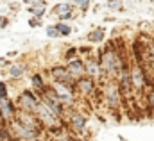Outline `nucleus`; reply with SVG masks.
<instances>
[{"mask_svg": "<svg viewBox=\"0 0 154 141\" xmlns=\"http://www.w3.org/2000/svg\"><path fill=\"white\" fill-rule=\"evenodd\" d=\"M0 112H2V116L4 118H11L13 116V112H14V109H13V104H11V100H2L0 102Z\"/></svg>", "mask_w": 154, "mask_h": 141, "instance_id": "nucleus-15", "label": "nucleus"}, {"mask_svg": "<svg viewBox=\"0 0 154 141\" xmlns=\"http://www.w3.org/2000/svg\"><path fill=\"white\" fill-rule=\"evenodd\" d=\"M70 123H72V129H74V130L81 132V130H84V127H86V118H84L81 112H74Z\"/></svg>", "mask_w": 154, "mask_h": 141, "instance_id": "nucleus-13", "label": "nucleus"}, {"mask_svg": "<svg viewBox=\"0 0 154 141\" xmlns=\"http://www.w3.org/2000/svg\"><path fill=\"white\" fill-rule=\"evenodd\" d=\"M50 73H52V77H54V80H56V82L74 86V79H72V75L68 73L66 66H56V68H52Z\"/></svg>", "mask_w": 154, "mask_h": 141, "instance_id": "nucleus-7", "label": "nucleus"}, {"mask_svg": "<svg viewBox=\"0 0 154 141\" xmlns=\"http://www.w3.org/2000/svg\"><path fill=\"white\" fill-rule=\"evenodd\" d=\"M25 2H27V4H34L36 0H25Z\"/></svg>", "mask_w": 154, "mask_h": 141, "instance_id": "nucleus-27", "label": "nucleus"}, {"mask_svg": "<svg viewBox=\"0 0 154 141\" xmlns=\"http://www.w3.org/2000/svg\"><path fill=\"white\" fill-rule=\"evenodd\" d=\"M20 107H22V111L23 112H31V114H34V111H36V107H38V97L32 93V91H23L22 95H20Z\"/></svg>", "mask_w": 154, "mask_h": 141, "instance_id": "nucleus-5", "label": "nucleus"}, {"mask_svg": "<svg viewBox=\"0 0 154 141\" xmlns=\"http://www.w3.org/2000/svg\"><path fill=\"white\" fill-rule=\"evenodd\" d=\"M129 80H131V88L134 89H142L145 86V73L140 66H134L129 71Z\"/></svg>", "mask_w": 154, "mask_h": 141, "instance_id": "nucleus-8", "label": "nucleus"}, {"mask_svg": "<svg viewBox=\"0 0 154 141\" xmlns=\"http://www.w3.org/2000/svg\"><path fill=\"white\" fill-rule=\"evenodd\" d=\"M52 89H54V93H56L57 100H59L63 106H70V104H74V86L56 82Z\"/></svg>", "mask_w": 154, "mask_h": 141, "instance_id": "nucleus-3", "label": "nucleus"}, {"mask_svg": "<svg viewBox=\"0 0 154 141\" xmlns=\"http://www.w3.org/2000/svg\"><path fill=\"white\" fill-rule=\"evenodd\" d=\"M31 13H32L34 16L41 18L43 13H45V2H43V0H36V2L32 4V7H31Z\"/></svg>", "mask_w": 154, "mask_h": 141, "instance_id": "nucleus-16", "label": "nucleus"}, {"mask_svg": "<svg viewBox=\"0 0 154 141\" xmlns=\"http://www.w3.org/2000/svg\"><path fill=\"white\" fill-rule=\"evenodd\" d=\"M106 102L109 107H118L120 104V89L116 84H109L108 91H106Z\"/></svg>", "mask_w": 154, "mask_h": 141, "instance_id": "nucleus-10", "label": "nucleus"}, {"mask_svg": "<svg viewBox=\"0 0 154 141\" xmlns=\"http://www.w3.org/2000/svg\"><path fill=\"white\" fill-rule=\"evenodd\" d=\"M122 59H120V56L113 52L111 48H108L106 52H104V56H102V64H100V70H104L108 75H113L116 71L122 70Z\"/></svg>", "mask_w": 154, "mask_h": 141, "instance_id": "nucleus-1", "label": "nucleus"}, {"mask_svg": "<svg viewBox=\"0 0 154 141\" xmlns=\"http://www.w3.org/2000/svg\"><path fill=\"white\" fill-rule=\"evenodd\" d=\"M66 70L72 75V79H81V77H84V73H86V71H84V63L79 61V59H72V61L68 63Z\"/></svg>", "mask_w": 154, "mask_h": 141, "instance_id": "nucleus-11", "label": "nucleus"}, {"mask_svg": "<svg viewBox=\"0 0 154 141\" xmlns=\"http://www.w3.org/2000/svg\"><path fill=\"white\" fill-rule=\"evenodd\" d=\"M43 91H45V98H43V102L50 107V109H52V112L59 118V116L63 114V104L57 100V97H56L54 89H47V88H45Z\"/></svg>", "mask_w": 154, "mask_h": 141, "instance_id": "nucleus-6", "label": "nucleus"}, {"mask_svg": "<svg viewBox=\"0 0 154 141\" xmlns=\"http://www.w3.org/2000/svg\"><path fill=\"white\" fill-rule=\"evenodd\" d=\"M108 7H111V9H120V7H122V2H120V0H109V2H108Z\"/></svg>", "mask_w": 154, "mask_h": 141, "instance_id": "nucleus-23", "label": "nucleus"}, {"mask_svg": "<svg viewBox=\"0 0 154 141\" xmlns=\"http://www.w3.org/2000/svg\"><path fill=\"white\" fill-rule=\"evenodd\" d=\"M147 106L154 109V89H151V91L147 93Z\"/></svg>", "mask_w": 154, "mask_h": 141, "instance_id": "nucleus-22", "label": "nucleus"}, {"mask_svg": "<svg viewBox=\"0 0 154 141\" xmlns=\"http://www.w3.org/2000/svg\"><path fill=\"white\" fill-rule=\"evenodd\" d=\"M75 88L81 95H91L95 89V80L91 77H81V79H77Z\"/></svg>", "mask_w": 154, "mask_h": 141, "instance_id": "nucleus-9", "label": "nucleus"}, {"mask_svg": "<svg viewBox=\"0 0 154 141\" xmlns=\"http://www.w3.org/2000/svg\"><path fill=\"white\" fill-rule=\"evenodd\" d=\"M84 71L93 79V77H97V75L100 73V64H99L95 59H88V61L84 63Z\"/></svg>", "mask_w": 154, "mask_h": 141, "instance_id": "nucleus-14", "label": "nucleus"}, {"mask_svg": "<svg viewBox=\"0 0 154 141\" xmlns=\"http://www.w3.org/2000/svg\"><path fill=\"white\" fill-rule=\"evenodd\" d=\"M56 29H57L59 36H68L70 32H72V29H70L66 23H59V25H56Z\"/></svg>", "mask_w": 154, "mask_h": 141, "instance_id": "nucleus-20", "label": "nucleus"}, {"mask_svg": "<svg viewBox=\"0 0 154 141\" xmlns=\"http://www.w3.org/2000/svg\"><path fill=\"white\" fill-rule=\"evenodd\" d=\"M34 116L38 118L39 123L45 125V127H56V125H57V116L52 112V109L47 106L43 100L38 102V107H36V111H34Z\"/></svg>", "mask_w": 154, "mask_h": 141, "instance_id": "nucleus-2", "label": "nucleus"}, {"mask_svg": "<svg viewBox=\"0 0 154 141\" xmlns=\"http://www.w3.org/2000/svg\"><path fill=\"white\" fill-rule=\"evenodd\" d=\"M32 86H34L36 89H39V91H43V89H45V84H43V80H41V77H39L38 73H36V75H32Z\"/></svg>", "mask_w": 154, "mask_h": 141, "instance_id": "nucleus-19", "label": "nucleus"}, {"mask_svg": "<svg viewBox=\"0 0 154 141\" xmlns=\"http://www.w3.org/2000/svg\"><path fill=\"white\" fill-rule=\"evenodd\" d=\"M47 34L50 36V38H57L59 32H57V29H56V27H48V29H47Z\"/></svg>", "mask_w": 154, "mask_h": 141, "instance_id": "nucleus-24", "label": "nucleus"}, {"mask_svg": "<svg viewBox=\"0 0 154 141\" xmlns=\"http://www.w3.org/2000/svg\"><path fill=\"white\" fill-rule=\"evenodd\" d=\"M75 4L81 7V9H86V7H88V4H90V0H75Z\"/></svg>", "mask_w": 154, "mask_h": 141, "instance_id": "nucleus-25", "label": "nucleus"}, {"mask_svg": "<svg viewBox=\"0 0 154 141\" xmlns=\"http://www.w3.org/2000/svg\"><path fill=\"white\" fill-rule=\"evenodd\" d=\"M29 141H41V140H38V138H34V140H29Z\"/></svg>", "mask_w": 154, "mask_h": 141, "instance_id": "nucleus-28", "label": "nucleus"}, {"mask_svg": "<svg viewBox=\"0 0 154 141\" xmlns=\"http://www.w3.org/2000/svg\"><path fill=\"white\" fill-rule=\"evenodd\" d=\"M38 130H39V129L29 127V125H23V123H20L18 120H16V122H14V125H13V132H14V136H16V138H20L22 141H29V140L38 138Z\"/></svg>", "mask_w": 154, "mask_h": 141, "instance_id": "nucleus-4", "label": "nucleus"}, {"mask_svg": "<svg viewBox=\"0 0 154 141\" xmlns=\"http://www.w3.org/2000/svg\"><path fill=\"white\" fill-rule=\"evenodd\" d=\"M5 98H7V88H5L4 82H0V102L5 100Z\"/></svg>", "mask_w": 154, "mask_h": 141, "instance_id": "nucleus-21", "label": "nucleus"}, {"mask_svg": "<svg viewBox=\"0 0 154 141\" xmlns=\"http://www.w3.org/2000/svg\"><path fill=\"white\" fill-rule=\"evenodd\" d=\"M52 13H54L56 16H59L61 20H70V18L74 16V13H72V7H70L68 4H57V5L52 9Z\"/></svg>", "mask_w": 154, "mask_h": 141, "instance_id": "nucleus-12", "label": "nucleus"}, {"mask_svg": "<svg viewBox=\"0 0 154 141\" xmlns=\"http://www.w3.org/2000/svg\"><path fill=\"white\" fill-rule=\"evenodd\" d=\"M9 75H11L13 79L22 77V75H23V66H22V64H13V66L9 68Z\"/></svg>", "mask_w": 154, "mask_h": 141, "instance_id": "nucleus-18", "label": "nucleus"}, {"mask_svg": "<svg viewBox=\"0 0 154 141\" xmlns=\"http://www.w3.org/2000/svg\"><path fill=\"white\" fill-rule=\"evenodd\" d=\"M88 39H90V41H93V43H97V41H102V39H104V31H102V29H95L93 32H90Z\"/></svg>", "mask_w": 154, "mask_h": 141, "instance_id": "nucleus-17", "label": "nucleus"}, {"mask_svg": "<svg viewBox=\"0 0 154 141\" xmlns=\"http://www.w3.org/2000/svg\"><path fill=\"white\" fill-rule=\"evenodd\" d=\"M29 23H31V25L34 27V25H38V20H34V18H31V22H29Z\"/></svg>", "mask_w": 154, "mask_h": 141, "instance_id": "nucleus-26", "label": "nucleus"}]
</instances>
